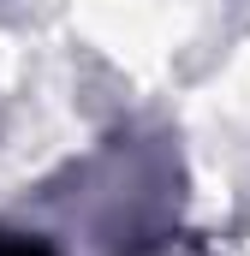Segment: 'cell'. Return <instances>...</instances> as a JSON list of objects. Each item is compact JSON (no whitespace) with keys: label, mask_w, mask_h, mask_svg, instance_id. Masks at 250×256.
<instances>
[{"label":"cell","mask_w":250,"mask_h":256,"mask_svg":"<svg viewBox=\"0 0 250 256\" xmlns=\"http://www.w3.org/2000/svg\"><path fill=\"white\" fill-rule=\"evenodd\" d=\"M0 256H54L42 238H18V232H0Z\"/></svg>","instance_id":"6da1fadb"}]
</instances>
